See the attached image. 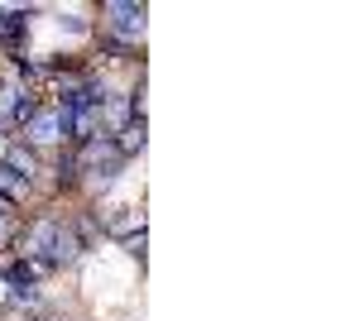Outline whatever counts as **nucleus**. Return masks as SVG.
Wrapping results in <instances>:
<instances>
[{"mask_svg": "<svg viewBox=\"0 0 360 321\" xmlns=\"http://www.w3.org/2000/svg\"><path fill=\"white\" fill-rule=\"evenodd\" d=\"M15 240V207L10 202H0V244Z\"/></svg>", "mask_w": 360, "mask_h": 321, "instance_id": "obj_8", "label": "nucleus"}, {"mask_svg": "<svg viewBox=\"0 0 360 321\" xmlns=\"http://www.w3.org/2000/svg\"><path fill=\"white\" fill-rule=\"evenodd\" d=\"M25 139H34V144H58V139H63L58 110H39V115H34V120L25 125Z\"/></svg>", "mask_w": 360, "mask_h": 321, "instance_id": "obj_4", "label": "nucleus"}, {"mask_svg": "<svg viewBox=\"0 0 360 321\" xmlns=\"http://www.w3.org/2000/svg\"><path fill=\"white\" fill-rule=\"evenodd\" d=\"M106 20L115 25V34L139 39V34H144V5H130V0H106Z\"/></svg>", "mask_w": 360, "mask_h": 321, "instance_id": "obj_1", "label": "nucleus"}, {"mask_svg": "<svg viewBox=\"0 0 360 321\" xmlns=\"http://www.w3.org/2000/svg\"><path fill=\"white\" fill-rule=\"evenodd\" d=\"M5 168H10V173H15L20 183H29V178L39 173V159L29 154L25 144H10V149H5Z\"/></svg>", "mask_w": 360, "mask_h": 321, "instance_id": "obj_6", "label": "nucleus"}, {"mask_svg": "<svg viewBox=\"0 0 360 321\" xmlns=\"http://www.w3.org/2000/svg\"><path fill=\"white\" fill-rule=\"evenodd\" d=\"M144 144H149V125H144V115H135V120L120 130V139H115V154H120V159H135Z\"/></svg>", "mask_w": 360, "mask_h": 321, "instance_id": "obj_5", "label": "nucleus"}, {"mask_svg": "<svg viewBox=\"0 0 360 321\" xmlns=\"http://www.w3.org/2000/svg\"><path fill=\"white\" fill-rule=\"evenodd\" d=\"M0 25H5V10H0Z\"/></svg>", "mask_w": 360, "mask_h": 321, "instance_id": "obj_11", "label": "nucleus"}, {"mask_svg": "<svg viewBox=\"0 0 360 321\" xmlns=\"http://www.w3.org/2000/svg\"><path fill=\"white\" fill-rule=\"evenodd\" d=\"M144 244H149V235H144V230H135V235H130V240H125V249H130V254H135L139 264H144Z\"/></svg>", "mask_w": 360, "mask_h": 321, "instance_id": "obj_10", "label": "nucleus"}, {"mask_svg": "<svg viewBox=\"0 0 360 321\" xmlns=\"http://www.w3.org/2000/svg\"><path fill=\"white\" fill-rule=\"evenodd\" d=\"M53 235H58V221H34L25 230V240H20V254H25V259H49Z\"/></svg>", "mask_w": 360, "mask_h": 321, "instance_id": "obj_2", "label": "nucleus"}, {"mask_svg": "<svg viewBox=\"0 0 360 321\" xmlns=\"http://www.w3.org/2000/svg\"><path fill=\"white\" fill-rule=\"evenodd\" d=\"M25 192H29V183H20L10 168H0V202H10V207H20L25 202Z\"/></svg>", "mask_w": 360, "mask_h": 321, "instance_id": "obj_7", "label": "nucleus"}, {"mask_svg": "<svg viewBox=\"0 0 360 321\" xmlns=\"http://www.w3.org/2000/svg\"><path fill=\"white\" fill-rule=\"evenodd\" d=\"M10 297H15L20 307H34V302H39V293H34V283H20V288H10Z\"/></svg>", "mask_w": 360, "mask_h": 321, "instance_id": "obj_9", "label": "nucleus"}, {"mask_svg": "<svg viewBox=\"0 0 360 321\" xmlns=\"http://www.w3.org/2000/svg\"><path fill=\"white\" fill-rule=\"evenodd\" d=\"M77 254H82V235H77L72 225H58L53 249H49V264H77Z\"/></svg>", "mask_w": 360, "mask_h": 321, "instance_id": "obj_3", "label": "nucleus"}]
</instances>
